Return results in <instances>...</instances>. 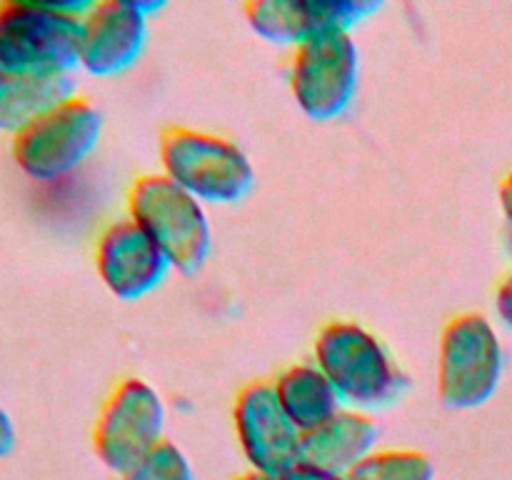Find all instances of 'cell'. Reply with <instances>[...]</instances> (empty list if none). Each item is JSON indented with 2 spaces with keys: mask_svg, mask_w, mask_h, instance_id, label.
I'll return each mask as SVG.
<instances>
[{
  "mask_svg": "<svg viewBox=\"0 0 512 480\" xmlns=\"http://www.w3.org/2000/svg\"><path fill=\"white\" fill-rule=\"evenodd\" d=\"M90 3H0V63L8 73H70L78 68L80 20Z\"/></svg>",
  "mask_w": 512,
  "mask_h": 480,
  "instance_id": "1",
  "label": "cell"
},
{
  "mask_svg": "<svg viewBox=\"0 0 512 480\" xmlns=\"http://www.w3.org/2000/svg\"><path fill=\"white\" fill-rule=\"evenodd\" d=\"M313 363L353 410L390 405L405 388V375L378 335L350 320H333L313 343Z\"/></svg>",
  "mask_w": 512,
  "mask_h": 480,
  "instance_id": "2",
  "label": "cell"
},
{
  "mask_svg": "<svg viewBox=\"0 0 512 480\" xmlns=\"http://www.w3.org/2000/svg\"><path fill=\"white\" fill-rule=\"evenodd\" d=\"M160 173L203 205H233L255 185V168L233 140L173 125L160 133Z\"/></svg>",
  "mask_w": 512,
  "mask_h": 480,
  "instance_id": "3",
  "label": "cell"
},
{
  "mask_svg": "<svg viewBox=\"0 0 512 480\" xmlns=\"http://www.w3.org/2000/svg\"><path fill=\"white\" fill-rule=\"evenodd\" d=\"M128 218L138 223L168 258L170 268L195 275L213 245L205 205L163 173H145L128 188Z\"/></svg>",
  "mask_w": 512,
  "mask_h": 480,
  "instance_id": "4",
  "label": "cell"
},
{
  "mask_svg": "<svg viewBox=\"0 0 512 480\" xmlns=\"http://www.w3.org/2000/svg\"><path fill=\"white\" fill-rule=\"evenodd\" d=\"M103 135V113L88 98L73 95L10 138V155L23 175L53 183L78 170Z\"/></svg>",
  "mask_w": 512,
  "mask_h": 480,
  "instance_id": "5",
  "label": "cell"
},
{
  "mask_svg": "<svg viewBox=\"0 0 512 480\" xmlns=\"http://www.w3.org/2000/svg\"><path fill=\"white\" fill-rule=\"evenodd\" d=\"M503 378V345L483 313H460L440 335L438 395L453 410L488 403Z\"/></svg>",
  "mask_w": 512,
  "mask_h": 480,
  "instance_id": "6",
  "label": "cell"
},
{
  "mask_svg": "<svg viewBox=\"0 0 512 480\" xmlns=\"http://www.w3.org/2000/svg\"><path fill=\"white\" fill-rule=\"evenodd\" d=\"M163 430L165 403L158 390L140 378H125L100 408L93 450L105 468L125 475L163 443Z\"/></svg>",
  "mask_w": 512,
  "mask_h": 480,
  "instance_id": "7",
  "label": "cell"
},
{
  "mask_svg": "<svg viewBox=\"0 0 512 480\" xmlns=\"http://www.w3.org/2000/svg\"><path fill=\"white\" fill-rule=\"evenodd\" d=\"M360 53L350 30H330L295 48L290 93L310 120H333L348 110L358 90Z\"/></svg>",
  "mask_w": 512,
  "mask_h": 480,
  "instance_id": "8",
  "label": "cell"
},
{
  "mask_svg": "<svg viewBox=\"0 0 512 480\" xmlns=\"http://www.w3.org/2000/svg\"><path fill=\"white\" fill-rule=\"evenodd\" d=\"M233 425L238 445L255 473L280 478L300 463L303 433L280 405L268 380L245 385L233 405Z\"/></svg>",
  "mask_w": 512,
  "mask_h": 480,
  "instance_id": "9",
  "label": "cell"
},
{
  "mask_svg": "<svg viewBox=\"0 0 512 480\" xmlns=\"http://www.w3.org/2000/svg\"><path fill=\"white\" fill-rule=\"evenodd\" d=\"M160 5L133 0L90 3L80 20L78 65L95 78H113L133 68L148 43V13Z\"/></svg>",
  "mask_w": 512,
  "mask_h": 480,
  "instance_id": "10",
  "label": "cell"
},
{
  "mask_svg": "<svg viewBox=\"0 0 512 480\" xmlns=\"http://www.w3.org/2000/svg\"><path fill=\"white\" fill-rule=\"evenodd\" d=\"M378 8L363 0H250L243 13L258 38L280 48H300L315 35L350 30Z\"/></svg>",
  "mask_w": 512,
  "mask_h": 480,
  "instance_id": "11",
  "label": "cell"
},
{
  "mask_svg": "<svg viewBox=\"0 0 512 480\" xmlns=\"http://www.w3.org/2000/svg\"><path fill=\"white\" fill-rule=\"evenodd\" d=\"M95 270L115 298L140 300L163 283L170 263L138 223L120 218L98 235Z\"/></svg>",
  "mask_w": 512,
  "mask_h": 480,
  "instance_id": "12",
  "label": "cell"
},
{
  "mask_svg": "<svg viewBox=\"0 0 512 480\" xmlns=\"http://www.w3.org/2000/svg\"><path fill=\"white\" fill-rule=\"evenodd\" d=\"M378 425L363 410H340L318 428L303 433L300 463L345 475L375 450Z\"/></svg>",
  "mask_w": 512,
  "mask_h": 480,
  "instance_id": "13",
  "label": "cell"
},
{
  "mask_svg": "<svg viewBox=\"0 0 512 480\" xmlns=\"http://www.w3.org/2000/svg\"><path fill=\"white\" fill-rule=\"evenodd\" d=\"M73 95L70 73H10L0 88V130L13 138Z\"/></svg>",
  "mask_w": 512,
  "mask_h": 480,
  "instance_id": "14",
  "label": "cell"
},
{
  "mask_svg": "<svg viewBox=\"0 0 512 480\" xmlns=\"http://www.w3.org/2000/svg\"><path fill=\"white\" fill-rule=\"evenodd\" d=\"M280 405L300 433L318 428L343 410L338 390L315 363H295L273 383Z\"/></svg>",
  "mask_w": 512,
  "mask_h": 480,
  "instance_id": "15",
  "label": "cell"
},
{
  "mask_svg": "<svg viewBox=\"0 0 512 480\" xmlns=\"http://www.w3.org/2000/svg\"><path fill=\"white\" fill-rule=\"evenodd\" d=\"M435 465L423 450H373L345 480H433Z\"/></svg>",
  "mask_w": 512,
  "mask_h": 480,
  "instance_id": "16",
  "label": "cell"
},
{
  "mask_svg": "<svg viewBox=\"0 0 512 480\" xmlns=\"http://www.w3.org/2000/svg\"><path fill=\"white\" fill-rule=\"evenodd\" d=\"M123 480H195L193 468L183 450L170 440H163L148 458L140 460L133 470L120 475Z\"/></svg>",
  "mask_w": 512,
  "mask_h": 480,
  "instance_id": "17",
  "label": "cell"
},
{
  "mask_svg": "<svg viewBox=\"0 0 512 480\" xmlns=\"http://www.w3.org/2000/svg\"><path fill=\"white\" fill-rule=\"evenodd\" d=\"M278 480H345V475L330 473V470L315 468V465L308 463H295L293 468L285 475H280Z\"/></svg>",
  "mask_w": 512,
  "mask_h": 480,
  "instance_id": "18",
  "label": "cell"
},
{
  "mask_svg": "<svg viewBox=\"0 0 512 480\" xmlns=\"http://www.w3.org/2000/svg\"><path fill=\"white\" fill-rule=\"evenodd\" d=\"M495 313L512 330V273L500 283L498 293H495Z\"/></svg>",
  "mask_w": 512,
  "mask_h": 480,
  "instance_id": "19",
  "label": "cell"
},
{
  "mask_svg": "<svg viewBox=\"0 0 512 480\" xmlns=\"http://www.w3.org/2000/svg\"><path fill=\"white\" fill-rule=\"evenodd\" d=\"M15 448V425L13 418L8 415V410L0 405V458L10 453Z\"/></svg>",
  "mask_w": 512,
  "mask_h": 480,
  "instance_id": "20",
  "label": "cell"
},
{
  "mask_svg": "<svg viewBox=\"0 0 512 480\" xmlns=\"http://www.w3.org/2000/svg\"><path fill=\"white\" fill-rule=\"evenodd\" d=\"M500 208H503V215L512 225V173L505 175V180L500 183Z\"/></svg>",
  "mask_w": 512,
  "mask_h": 480,
  "instance_id": "21",
  "label": "cell"
},
{
  "mask_svg": "<svg viewBox=\"0 0 512 480\" xmlns=\"http://www.w3.org/2000/svg\"><path fill=\"white\" fill-rule=\"evenodd\" d=\"M238 480H278V478H270V475H263V473H255V470H250V473L240 475Z\"/></svg>",
  "mask_w": 512,
  "mask_h": 480,
  "instance_id": "22",
  "label": "cell"
},
{
  "mask_svg": "<svg viewBox=\"0 0 512 480\" xmlns=\"http://www.w3.org/2000/svg\"><path fill=\"white\" fill-rule=\"evenodd\" d=\"M8 75L10 73L3 68V63H0V88H3V83H5V80H8Z\"/></svg>",
  "mask_w": 512,
  "mask_h": 480,
  "instance_id": "23",
  "label": "cell"
},
{
  "mask_svg": "<svg viewBox=\"0 0 512 480\" xmlns=\"http://www.w3.org/2000/svg\"><path fill=\"white\" fill-rule=\"evenodd\" d=\"M510 248H512V240H510Z\"/></svg>",
  "mask_w": 512,
  "mask_h": 480,
  "instance_id": "24",
  "label": "cell"
}]
</instances>
